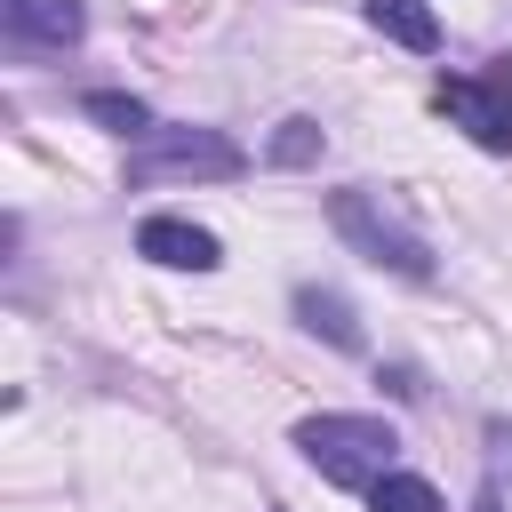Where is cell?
<instances>
[{
	"label": "cell",
	"mask_w": 512,
	"mask_h": 512,
	"mask_svg": "<svg viewBox=\"0 0 512 512\" xmlns=\"http://www.w3.org/2000/svg\"><path fill=\"white\" fill-rule=\"evenodd\" d=\"M296 320H304L312 336H328L336 352H360V344H368L360 320H352V304H344L336 288H296Z\"/></svg>",
	"instance_id": "cell-7"
},
{
	"label": "cell",
	"mask_w": 512,
	"mask_h": 512,
	"mask_svg": "<svg viewBox=\"0 0 512 512\" xmlns=\"http://www.w3.org/2000/svg\"><path fill=\"white\" fill-rule=\"evenodd\" d=\"M368 24L384 32V40H400V48H440V16L424 8V0H368Z\"/></svg>",
	"instance_id": "cell-8"
},
{
	"label": "cell",
	"mask_w": 512,
	"mask_h": 512,
	"mask_svg": "<svg viewBox=\"0 0 512 512\" xmlns=\"http://www.w3.org/2000/svg\"><path fill=\"white\" fill-rule=\"evenodd\" d=\"M80 112H88L96 128H112V136H152V112H144L136 96H120V88H88Z\"/></svg>",
	"instance_id": "cell-9"
},
{
	"label": "cell",
	"mask_w": 512,
	"mask_h": 512,
	"mask_svg": "<svg viewBox=\"0 0 512 512\" xmlns=\"http://www.w3.org/2000/svg\"><path fill=\"white\" fill-rule=\"evenodd\" d=\"M320 144H328V136H320V120H280V136H272V152H264V160H272V168H312V160H320Z\"/></svg>",
	"instance_id": "cell-11"
},
{
	"label": "cell",
	"mask_w": 512,
	"mask_h": 512,
	"mask_svg": "<svg viewBox=\"0 0 512 512\" xmlns=\"http://www.w3.org/2000/svg\"><path fill=\"white\" fill-rule=\"evenodd\" d=\"M248 152L216 128H152L128 144V184H160V176H240Z\"/></svg>",
	"instance_id": "cell-2"
},
{
	"label": "cell",
	"mask_w": 512,
	"mask_h": 512,
	"mask_svg": "<svg viewBox=\"0 0 512 512\" xmlns=\"http://www.w3.org/2000/svg\"><path fill=\"white\" fill-rule=\"evenodd\" d=\"M368 512H448V504H440L432 480H416V472H384V480L368 488Z\"/></svg>",
	"instance_id": "cell-10"
},
{
	"label": "cell",
	"mask_w": 512,
	"mask_h": 512,
	"mask_svg": "<svg viewBox=\"0 0 512 512\" xmlns=\"http://www.w3.org/2000/svg\"><path fill=\"white\" fill-rule=\"evenodd\" d=\"M80 32H88V8H80V0H8V40L72 48Z\"/></svg>",
	"instance_id": "cell-5"
},
{
	"label": "cell",
	"mask_w": 512,
	"mask_h": 512,
	"mask_svg": "<svg viewBox=\"0 0 512 512\" xmlns=\"http://www.w3.org/2000/svg\"><path fill=\"white\" fill-rule=\"evenodd\" d=\"M328 224H336L368 264H384V272H400V280H432V248H424L400 216H384L376 192H336V200H328Z\"/></svg>",
	"instance_id": "cell-3"
},
{
	"label": "cell",
	"mask_w": 512,
	"mask_h": 512,
	"mask_svg": "<svg viewBox=\"0 0 512 512\" xmlns=\"http://www.w3.org/2000/svg\"><path fill=\"white\" fill-rule=\"evenodd\" d=\"M480 88H488V96H496V112L512 120V56H496V64L480 72Z\"/></svg>",
	"instance_id": "cell-12"
},
{
	"label": "cell",
	"mask_w": 512,
	"mask_h": 512,
	"mask_svg": "<svg viewBox=\"0 0 512 512\" xmlns=\"http://www.w3.org/2000/svg\"><path fill=\"white\" fill-rule=\"evenodd\" d=\"M136 248H144L152 264H168V272H216V264H224L216 232H200V224H184V216H144V224H136Z\"/></svg>",
	"instance_id": "cell-4"
},
{
	"label": "cell",
	"mask_w": 512,
	"mask_h": 512,
	"mask_svg": "<svg viewBox=\"0 0 512 512\" xmlns=\"http://www.w3.org/2000/svg\"><path fill=\"white\" fill-rule=\"evenodd\" d=\"M440 104H448V112L472 128V144H488V152H512V120L496 112V96H488L480 80H448V88H440Z\"/></svg>",
	"instance_id": "cell-6"
},
{
	"label": "cell",
	"mask_w": 512,
	"mask_h": 512,
	"mask_svg": "<svg viewBox=\"0 0 512 512\" xmlns=\"http://www.w3.org/2000/svg\"><path fill=\"white\" fill-rule=\"evenodd\" d=\"M296 448L336 480V488H376L392 472V424L384 416H304L296 424Z\"/></svg>",
	"instance_id": "cell-1"
}]
</instances>
